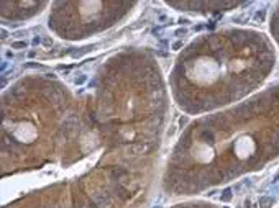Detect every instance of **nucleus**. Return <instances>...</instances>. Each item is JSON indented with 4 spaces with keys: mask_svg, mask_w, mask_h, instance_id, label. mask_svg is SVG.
I'll return each instance as SVG.
<instances>
[{
    "mask_svg": "<svg viewBox=\"0 0 279 208\" xmlns=\"http://www.w3.org/2000/svg\"><path fill=\"white\" fill-rule=\"evenodd\" d=\"M12 48L17 49V48H26V43L25 41H17V43H12Z\"/></svg>",
    "mask_w": 279,
    "mask_h": 208,
    "instance_id": "f257e3e1",
    "label": "nucleus"
}]
</instances>
